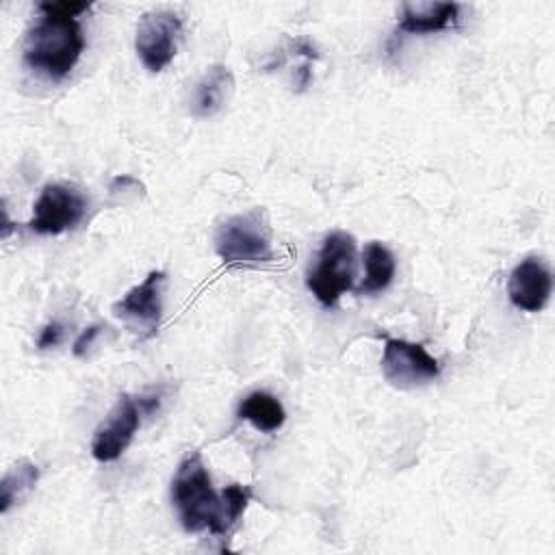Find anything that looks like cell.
Here are the masks:
<instances>
[{
	"instance_id": "6da1fadb",
	"label": "cell",
	"mask_w": 555,
	"mask_h": 555,
	"mask_svg": "<svg viewBox=\"0 0 555 555\" xmlns=\"http://www.w3.org/2000/svg\"><path fill=\"white\" fill-rule=\"evenodd\" d=\"M89 9L87 2H41L39 17L26 33L24 63L54 82L69 76L85 50L78 15Z\"/></svg>"
},
{
	"instance_id": "7a4b0ae2",
	"label": "cell",
	"mask_w": 555,
	"mask_h": 555,
	"mask_svg": "<svg viewBox=\"0 0 555 555\" xmlns=\"http://www.w3.org/2000/svg\"><path fill=\"white\" fill-rule=\"evenodd\" d=\"M171 501L178 518L189 533L210 531L215 535L225 533L223 525V501L210 483V475L199 453L186 455L171 481Z\"/></svg>"
},
{
	"instance_id": "3957f363",
	"label": "cell",
	"mask_w": 555,
	"mask_h": 555,
	"mask_svg": "<svg viewBox=\"0 0 555 555\" xmlns=\"http://www.w3.org/2000/svg\"><path fill=\"white\" fill-rule=\"evenodd\" d=\"M215 251L225 264H260L273 258L267 210L256 206L228 217L215 232Z\"/></svg>"
},
{
	"instance_id": "277c9868",
	"label": "cell",
	"mask_w": 555,
	"mask_h": 555,
	"mask_svg": "<svg viewBox=\"0 0 555 555\" xmlns=\"http://www.w3.org/2000/svg\"><path fill=\"white\" fill-rule=\"evenodd\" d=\"M353 278L356 238L343 230H334L323 238L314 267L306 275V286L321 306L332 308L353 288Z\"/></svg>"
},
{
	"instance_id": "5b68a950",
	"label": "cell",
	"mask_w": 555,
	"mask_h": 555,
	"mask_svg": "<svg viewBox=\"0 0 555 555\" xmlns=\"http://www.w3.org/2000/svg\"><path fill=\"white\" fill-rule=\"evenodd\" d=\"M182 37V20L173 11L143 13L137 24L134 48L150 72H163L176 56Z\"/></svg>"
},
{
	"instance_id": "8992f818",
	"label": "cell",
	"mask_w": 555,
	"mask_h": 555,
	"mask_svg": "<svg viewBox=\"0 0 555 555\" xmlns=\"http://www.w3.org/2000/svg\"><path fill=\"white\" fill-rule=\"evenodd\" d=\"M167 284L165 271H150L143 282L132 286L119 301L113 304L111 312L128 323L141 338H150L158 332L163 317V291Z\"/></svg>"
},
{
	"instance_id": "52a82bcc",
	"label": "cell",
	"mask_w": 555,
	"mask_h": 555,
	"mask_svg": "<svg viewBox=\"0 0 555 555\" xmlns=\"http://www.w3.org/2000/svg\"><path fill=\"white\" fill-rule=\"evenodd\" d=\"M87 212V199L80 191L67 184H46L33 206L28 228L37 234H63L76 228Z\"/></svg>"
},
{
	"instance_id": "ba28073f",
	"label": "cell",
	"mask_w": 555,
	"mask_h": 555,
	"mask_svg": "<svg viewBox=\"0 0 555 555\" xmlns=\"http://www.w3.org/2000/svg\"><path fill=\"white\" fill-rule=\"evenodd\" d=\"M382 373L388 384L408 390L436 379L440 366L438 360L429 356L423 345L401 338H388L382 353Z\"/></svg>"
},
{
	"instance_id": "9c48e42d",
	"label": "cell",
	"mask_w": 555,
	"mask_h": 555,
	"mask_svg": "<svg viewBox=\"0 0 555 555\" xmlns=\"http://www.w3.org/2000/svg\"><path fill=\"white\" fill-rule=\"evenodd\" d=\"M141 416H143V410L139 405V399L130 395H119L115 405L108 410V414L102 418V423L93 431L91 455L98 462L117 460L132 442L141 425Z\"/></svg>"
},
{
	"instance_id": "30bf717a",
	"label": "cell",
	"mask_w": 555,
	"mask_h": 555,
	"mask_svg": "<svg viewBox=\"0 0 555 555\" xmlns=\"http://www.w3.org/2000/svg\"><path fill=\"white\" fill-rule=\"evenodd\" d=\"M553 275L540 258L520 260L509 273L507 295L509 301L525 312H540L551 297Z\"/></svg>"
},
{
	"instance_id": "8fae6325",
	"label": "cell",
	"mask_w": 555,
	"mask_h": 555,
	"mask_svg": "<svg viewBox=\"0 0 555 555\" xmlns=\"http://www.w3.org/2000/svg\"><path fill=\"white\" fill-rule=\"evenodd\" d=\"M460 4L455 2H403L397 30L408 35H425L453 28L457 24Z\"/></svg>"
},
{
	"instance_id": "7c38bea8",
	"label": "cell",
	"mask_w": 555,
	"mask_h": 555,
	"mask_svg": "<svg viewBox=\"0 0 555 555\" xmlns=\"http://www.w3.org/2000/svg\"><path fill=\"white\" fill-rule=\"evenodd\" d=\"M234 89V76L225 65H212L195 85L191 95V113L199 119L217 115Z\"/></svg>"
},
{
	"instance_id": "4fadbf2b",
	"label": "cell",
	"mask_w": 555,
	"mask_h": 555,
	"mask_svg": "<svg viewBox=\"0 0 555 555\" xmlns=\"http://www.w3.org/2000/svg\"><path fill=\"white\" fill-rule=\"evenodd\" d=\"M362 260H364L366 273H364V280L360 282V286H356V293L358 295H375V293L386 291L397 271L392 251L384 243L371 241L362 251Z\"/></svg>"
},
{
	"instance_id": "5bb4252c",
	"label": "cell",
	"mask_w": 555,
	"mask_h": 555,
	"mask_svg": "<svg viewBox=\"0 0 555 555\" xmlns=\"http://www.w3.org/2000/svg\"><path fill=\"white\" fill-rule=\"evenodd\" d=\"M238 418L249 421L262 434H271L284 425L286 410L271 392L254 390L238 403Z\"/></svg>"
},
{
	"instance_id": "9a60e30c",
	"label": "cell",
	"mask_w": 555,
	"mask_h": 555,
	"mask_svg": "<svg viewBox=\"0 0 555 555\" xmlns=\"http://www.w3.org/2000/svg\"><path fill=\"white\" fill-rule=\"evenodd\" d=\"M39 479V468L30 460H17L0 481V512H9L11 505L22 501Z\"/></svg>"
},
{
	"instance_id": "2e32d148",
	"label": "cell",
	"mask_w": 555,
	"mask_h": 555,
	"mask_svg": "<svg viewBox=\"0 0 555 555\" xmlns=\"http://www.w3.org/2000/svg\"><path fill=\"white\" fill-rule=\"evenodd\" d=\"M251 499V490L247 486H225L221 492V501H223V525H225V533L232 529V525L243 516L247 503Z\"/></svg>"
},
{
	"instance_id": "e0dca14e",
	"label": "cell",
	"mask_w": 555,
	"mask_h": 555,
	"mask_svg": "<svg viewBox=\"0 0 555 555\" xmlns=\"http://www.w3.org/2000/svg\"><path fill=\"white\" fill-rule=\"evenodd\" d=\"M63 334H65L63 325H61V323H56V321H52V323H48V325L41 330L39 340H37V347H39V349H52V347H59V345H61V340H63Z\"/></svg>"
},
{
	"instance_id": "ac0fdd59",
	"label": "cell",
	"mask_w": 555,
	"mask_h": 555,
	"mask_svg": "<svg viewBox=\"0 0 555 555\" xmlns=\"http://www.w3.org/2000/svg\"><path fill=\"white\" fill-rule=\"evenodd\" d=\"M104 330V325H100V323H95V325H89L78 338H76V343H74V356H78V358H82V356H87V351L91 349V345L95 343V338L100 336V332Z\"/></svg>"
}]
</instances>
